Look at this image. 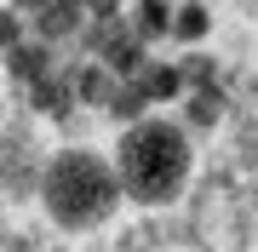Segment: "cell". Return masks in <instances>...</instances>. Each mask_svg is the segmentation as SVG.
<instances>
[{
	"label": "cell",
	"instance_id": "6da1fadb",
	"mask_svg": "<svg viewBox=\"0 0 258 252\" xmlns=\"http://www.w3.org/2000/svg\"><path fill=\"white\" fill-rule=\"evenodd\" d=\"M120 178H126L132 195H144V201L178 195V184L189 178V143H184V132L166 126V121H149L138 132H126V143H120Z\"/></svg>",
	"mask_w": 258,
	"mask_h": 252
},
{
	"label": "cell",
	"instance_id": "7a4b0ae2",
	"mask_svg": "<svg viewBox=\"0 0 258 252\" xmlns=\"http://www.w3.org/2000/svg\"><path fill=\"white\" fill-rule=\"evenodd\" d=\"M46 206L63 218V224L109 218V206H115V172L103 166L98 155H63V160H52V172H46Z\"/></svg>",
	"mask_w": 258,
	"mask_h": 252
}]
</instances>
